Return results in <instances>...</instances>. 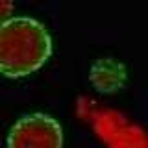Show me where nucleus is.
Instances as JSON below:
<instances>
[{
	"mask_svg": "<svg viewBox=\"0 0 148 148\" xmlns=\"http://www.w3.org/2000/svg\"><path fill=\"white\" fill-rule=\"evenodd\" d=\"M52 54V37L41 21L13 15L0 24V74L24 78L39 71Z\"/></svg>",
	"mask_w": 148,
	"mask_h": 148,
	"instance_id": "nucleus-1",
	"label": "nucleus"
},
{
	"mask_svg": "<svg viewBox=\"0 0 148 148\" xmlns=\"http://www.w3.org/2000/svg\"><path fill=\"white\" fill-rule=\"evenodd\" d=\"M63 126L43 111L21 115L8 132V148H63Z\"/></svg>",
	"mask_w": 148,
	"mask_h": 148,
	"instance_id": "nucleus-2",
	"label": "nucleus"
},
{
	"mask_svg": "<svg viewBox=\"0 0 148 148\" xmlns=\"http://www.w3.org/2000/svg\"><path fill=\"white\" fill-rule=\"evenodd\" d=\"M128 69L124 61L115 56H102L92 61L89 69V82L102 95H113L119 92L126 85Z\"/></svg>",
	"mask_w": 148,
	"mask_h": 148,
	"instance_id": "nucleus-3",
	"label": "nucleus"
},
{
	"mask_svg": "<svg viewBox=\"0 0 148 148\" xmlns=\"http://www.w3.org/2000/svg\"><path fill=\"white\" fill-rule=\"evenodd\" d=\"M13 9H15V4L13 2H2L0 0V24L13 17Z\"/></svg>",
	"mask_w": 148,
	"mask_h": 148,
	"instance_id": "nucleus-4",
	"label": "nucleus"
}]
</instances>
